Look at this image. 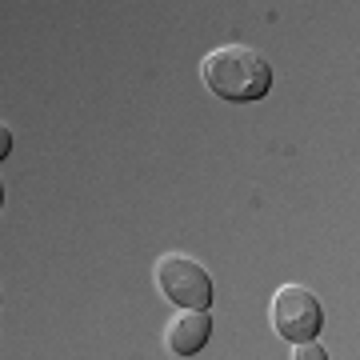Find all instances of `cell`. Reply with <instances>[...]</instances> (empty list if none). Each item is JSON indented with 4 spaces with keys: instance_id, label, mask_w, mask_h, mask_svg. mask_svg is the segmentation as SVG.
Returning <instances> with one entry per match:
<instances>
[{
    "instance_id": "1",
    "label": "cell",
    "mask_w": 360,
    "mask_h": 360,
    "mask_svg": "<svg viewBox=\"0 0 360 360\" xmlns=\"http://www.w3.org/2000/svg\"><path fill=\"white\" fill-rule=\"evenodd\" d=\"M200 77H205L208 92L220 96L224 104H257L272 89V65L257 49H245V44L212 49L200 60Z\"/></svg>"
},
{
    "instance_id": "2",
    "label": "cell",
    "mask_w": 360,
    "mask_h": 360,
    "mask_svg": "<svg viewBox=\"0 0 360 360\" xmlns=\"http://www.w3.org/2000/svg\"><path fill=\"white\" fill-rule=\"evenodd\" d=\"M156 288L176 309L208 312V304H212V276L205 272V264H196L184 252H165L156 260Z\"/></svg>"
},
{
    "instance_id": "3",
    "label": "cell",
    "mask_w": 360,
    "mask_h": 360,
    "mask_svg": "<svg viewBox=\"0 0 360 360\" xmlns=\"http://www.w3.org/2000/svg\"><path fill=\"white\" fill-rule=\"evenodd\" d=\"M269 321H272V333L281 336V340L304 345V340H316V336H321L324 309L304 284H284V288H276V296H272Z\"/></svg>"
},
{
    "instance_id": "4",
    "label": "cell",
    "mask_w": 360,
    "mask_h": 360,
    "mask_svg": "<svg viewBox=\"0 0 360 360\" xmlns=\"http://www.w3.org/2000/svg\"><path fill=\"white\" fill-rule=\"evenodd\" d=\"M165 340L176 356H196L200 348L212 340V316L208 312H193V309H180L165 328Z\"/></svg>"
},
{
    "instance_id": "5",
    "label": "cell",
    "mask_w": 360,
    "mask_h": 360,
    "mask_svg": "<svg viewBox=\"0 0 360 360\" xmlns=\"http://www.w3.org/2000/svg\"><path fill=\"white\" fill-rule=\"evenodd\" d=\"M292 360H328L321 340H304V345H296V356Z\"/></svg>"
},
{
    "instance_id": "6",
    "label": "cell",
    "mask_w": 360,
    "mask_h": 360,
    "mask_svg": "<svg viewBox=\"0 0 360 360\" xmlns=\"http://www.w3.org/2000/svg\"><path fill=\"white\" fill-rule=\"evenodd\" d=\"M8 153H13V129H8V124H0V160H4Z\"/></svg>"
},
{
    "instance_id": "7",
    "label": "cell",
    "mask_w": 360,
    "mask_h": 360,
    "mask_svg": "<svg viewBox=\"0 0 360 360\" xmlns=\"http://www.w3.org/2000/svg\"><path fill=\"white\" fill-rule=\"evenodd\" d=\"M0 205H4V184H0Z\"/></svg>"
}]
</instances>
